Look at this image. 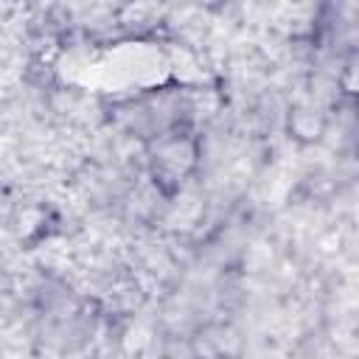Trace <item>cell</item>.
Here are the masks:
<instances>
[{"instance_id":"cell-1","label":"cell","mask_w":359,"mask_h":359,"mask_svg":"<svg viewBox=\"0 0 359 359\" xmlns=\"http://www.w3.org/2000/svg\"><path fill=\"white\" fill-rule=\"evenodd\" d=\"M196 163V149L191 140H182V137H165L157 149H154V157H151V171H154V180L160 185L171 182V188H177L188 171L194 168Z\"/></svg>"}]
</instances>
